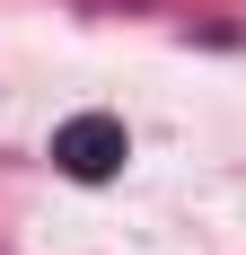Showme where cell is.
Wrapping results in <instances>:
<instances>
[{"mask_svg":"<svg viewBox=\"0 0 246 255\" xmlns=\"http://www.w3.org/2000/svg\"><path fill=\"white\" fill-rule=\"evenodd\" d=\"M123 158H132V132H123L115 115H71V124L53 132V167L79 176V185H106Z\"/></svg>","mask_w":246,"mask_h":255,"instance_id":"obj_1","label":"cell"}]
</instances>
